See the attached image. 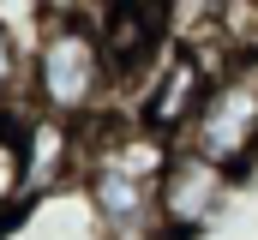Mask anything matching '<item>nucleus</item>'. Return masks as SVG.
<instances>
[{"mask_svg": "<svg viewBox=\"0 0 258 240\" xmlns=\"http://www.w3.org/2000/svg\"><path fill=\"white\" fill-rule=\"evenodd\" d=\"M252 144H258V60H240L216 90H204L192 114V150L234 168L252 156Z\"/></svg>", "mask_w": 258, "mask_h": 240, "instance_id": "obj_1", "label": "nucleus"}, {"mask_svg": "<svg viewBox=\"0 0 258 240\" xmlns=\"http://www.w3.org/2000/svg\"><path fill=\"white\" fill-rule=\"evenodd\" d=\"M108 78V54H102V36L84 30V24H54L42 54H36V90L54 114H78L96 102Z\"/></svg>", "mask_w": 258, "mask_h": 240, "instance_id": "obj_2", "label": "nucleus"}, {"mask_svg": "<svg viewBox=\"0 0 258 240\" xmlns=\"http://www.w3.org/2000/svg\"><path fill=\"white\" fill-rule=\"evenodd\" d=\"M222 192H228L222 162H216V156H204V150H186V156H168L156 204H162V216H168L174 228H204V222L216 216Z\"/></svg>", "mask_w": 258, "mask_h": 240, "instance_id": "obj_3", "label": "nucleus"}, {"mask_svg": "<svg viewBox=\"0 0 258 240\" xmlns=\"http://www.w3.org/2000/svg\"><path fill=\"white\" fill-rule=\"evenodd\" d=\"M198 102H204V66L192 54L168 60L162 66V78H156V90H150V126L156 132H168V126H180L186 114H198Z\"/></svg>", "mask_w": 258, "mask_h": 240, "instance_id": "obj_4", "label": "nucleus"}, {"mask_svg": "<svg viewBox=\"0 0 258 240\" xmlns=\"http://www.w3.org/2000/svg\"><path fill=\"white\" fill-rule=\"evenodd\" d=\"M144 192H150V180L120 174V168H96V174H90V198H96L102 222H114V228L144 222Z\"/></svg>", "mask_w": 258, "mask_h": 240, "instance_id": "obj_5", "label": "nucleus"}, {"mask_svg": "<svg viewBox=\"0 0 258 240\" xmlns=\"http://www.w3.org/2000/svg\"><path fill=\"white\" fill-rule=\"evenodd\" d=\"M96 168H120V174H138V180H162L168 150H162L156 126H150V132H114V138L102 144V162H96Z\"/></svg>", "mask_w": 258, "mask_h": 240, "instance_id": "obj_6", "label": "nucleus"}, {"mask_svg": "<svg viewBox=\"0 0 258 240\" xmlns=\"http://www.w3.org/2000/svg\"><path fill=\"white\" fill-rule=\"evenodd\" d=\"M150 24H156L150 12H132V6H114V12H108V24L96 30V36H102V54L114 60V66H126V60L138 54L144 42H150Z\"/></svg>", "mask_w": 258, "mask_h": 240, "instance_id": "obj_7", "label": "nucleus"}, {"mask_svg": "<svg viewBox=\"0 0 258 240\" xmlns=\"http://www.w3.org/2000/svg\"><path fill=\"white\" fill-rule=\"evenodd\" d=\"M60 156H66V132L60 126H36L30 144H24V180H30V186H36V180H54L60 174Z\"/></svg>", "mask_w": 258, "mask_h": 240, "instance_id": "obj_8", "label": "nucleus"}, {"mask_svg": "<svg viewBox=\"0 0 258 240\" xmlns=\"http://www.w3.org/2000/svg\"><path fill=\"white\" fill-rule=\"evenodd\" d=\"M18 186H24V144H18L12 132H0V204H6Z\"/></svg>", "mask_w": 258, "mask_h": 240, "instance_id": "obj_9", "label": "nucleus"}, {"mask_svg": "<svg viewBox=\"0 0 258 240\" xmlns=\"http://www.w3.org/2000/svg\"><path fill=\"white\" fill-rule=\"evenodd\" d=\"M12 78V48H6V36H0V84Z\"/></svg>", "mask_w": 258, "mask_h": 240, "instance_id": "obj_10", "label": "nucleus"}, {"mask_svg": "<svg viewBox=\"0 0 258 240\" xmlns=\"http://www.w3.org/2000/svg\"><path fill=\"white\" fill-rule=\"evenodd\" d=\"M246 24H252V36H258V0H252V12H246Z\"/></svg>", "mask_w": 258, "mask_h": 240, "instance_id": "obj_11", "label": "nucleus"}]
</instances>
